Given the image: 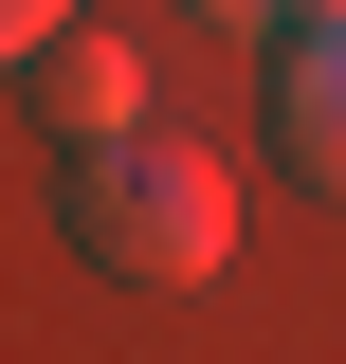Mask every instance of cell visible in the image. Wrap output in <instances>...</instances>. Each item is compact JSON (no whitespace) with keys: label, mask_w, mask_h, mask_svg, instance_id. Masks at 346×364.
Returning <instances> with one entry per match:
<instances>
[{"label":"cell","mask_w":346,"mask_h":364,"mask_svg":"<svg viewBox=\"0 0 346 364\" xmlns=\"http://www.w3.org/2000/svg\"><path fill=\"white\" fill-rule=\"evenodd\" d=\"M73 237L110 273H146V291H201L219 255H237V182H219V146H164V128H128V146H73Z\"/></svg>","instance_id":"obj_1"},{"label":"cell","mask_w":346,"mask_h":364,"mask_svg":"<svg viewBox=\"0 0 346 364\" xmlns=\"http://www.w3.org/2000/svg\"><path fill=\"white\" fill-rule=\"evenodd\" d=\"M273 146H292V182H328V200H346V18L273 37Z\"/></svg>","instance_id":"obj_2"},{"label":"cell","mask_w":346,"mask_h":364,"mask_svg":"<svg viewBox=\"0 0 346 364\" xmlns=\"http://www.w3.org/2000/svg\"><path fill=\"white\" fill-rule=\"evenodd\" d=\"M37 109H55V146H128V128H146V55L73 18V37L37 55Z\"/></svg>","instance_id":"obj_3"},{"label":"cell","mask_w":346,"mask_h":364,"mask_svg":"<svg viewBox=\"0 0 346 364\" xmlns=\"http://www.w3.org/2000/svg\"><path fill=\"white\" fill-rule=\"evenodd\" d=\"M55 37H73V0H0V73H37Z\"/></svg>","instance_id":"obj_4"},{"label":"cell","mask_w":346,"mask_h":364,"mask_svg":"<svg viewBox=\"0 0 346 364\" xmlns=\"http://www.w3.org/2000/svg\"><path fill=\"white\" fill-rule=\"evenodd\" d=\"M182 18H219V37H292V0H182Z\"/></svg>","instance_id":"obj_5"},{"label":"cell","mask_w":346,"mask_h":364,"mask_svg":"<svg viewBox=\"0 0 346 364\" xmlns=\"http://www.w3.org/2000/svg\"><path fill=\"white\" fill-rule=\"evenodd\" d=\"M310 18H346V0H292V37H310Z\"/></svg>","instance_id":"obj_6"}]
</instances>
